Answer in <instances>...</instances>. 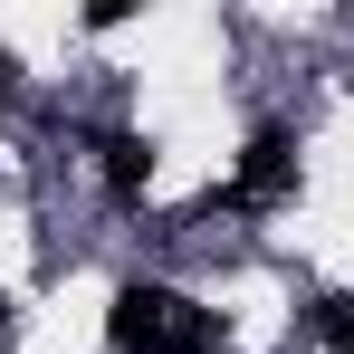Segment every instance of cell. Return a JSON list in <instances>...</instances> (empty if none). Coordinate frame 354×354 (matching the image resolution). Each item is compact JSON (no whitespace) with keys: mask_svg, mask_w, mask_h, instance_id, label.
<instances>
[{"mask_svg":"<svg viewBox=\"0 0 354 354\" xmlns=\"http://www.w3.org/2000/svg\"><path fill=\"white\" fill-rule=\"evenodd\" d=\"M316 345H326V354H354V297H316Z\"/></svg>","mask_w":354,"mask_h":354,"instance_id":"cell-4","label":"cell"},{"mask_svg":"<svg viewBox=\"0 0 354 354\" xmlns=\"http://www.w3.org/2000/svg\"><path fill=\"white\" fill-rule=\"evenodd\" d=\"M106 335H115V354H230V345H221V326H211L192 297H182V288H153V278L115 288Z\"/></svg>","mask_w":354,"mask_h":354,"instance_id":"cell-1","label":"cell"},{"mask_svg":"<svg viewBox=\"0 0 354 354\" xmlns=\"http://www.w3.org/2000/svg\"><path fill=\"white\" fill-rule=\"evenodd\" d=\"M288 182H297V144H288V124H259V134H249V153H239L230 201L268 211V201H288Z\"/></svg>","mask_w":354,"mask_h":354,"instance_id":"cell-2","label":"cell"},{"mask_svg":"<svg viewBox=\"0 0 354 354\" xmlns=\"http://www.w3.org/2000/svg\"><path fill=\"white\" fill-rule=\"evenodd\" d=\"M96 153H106V192L115 201H144L153 192V134H96Z\"/></svg>","mask_w":354,"mask_h":354,"instance_id":"cell-3","label":"cell"}]
</instances>
